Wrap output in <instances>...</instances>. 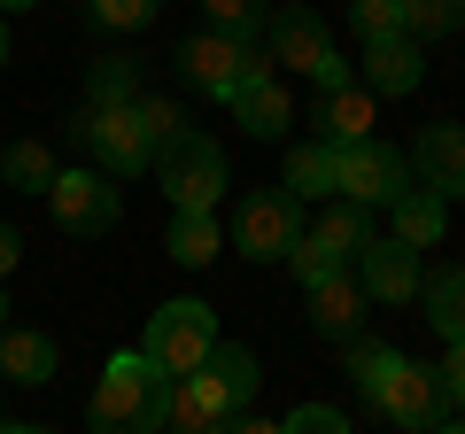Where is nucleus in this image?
<instances>
[{
  "instance_id": "nucleus-1",
  "label": "nucleus",
  "mask_w": 465,
  "mask_h": 434,
  "mask_svg": "<svg viewBox=\"0 0 465 434\" xmlns=\"http://www.w3.org/2000/svg\"><path fill=\"white\" fill-rule=\"evenodd\" d=\"M163 419H171V372L148 350H116L94 380L85 434H163Z\"/></svg>"
},
{
  "instance_id": "nucleus-2",
  "label": "nucleus",
  "mask_w": 465,
  "mask_h": 434,
  "mask_svg": "<svg viewBox=\"0 0 465 434\" xmlns=\"http://www.w3.org/2000/svg\"><path fill=\"white\" fill-rule=\"evenodd\" d=\"M365 241H372V210L333 194L326 210H318V225H302V241L287 249V264H295L302 287H318V280H333V271H349V256L365 249Z\"/></svg>"
},
{
  "instance_id": "nucleus-3",
  "label": "nucleus",
  "mask_w": 465,
  "mask_h": 434,
  "mask_svg": "<svg viewBox=\"0 0 465 434\" xmlns=\"http://www.w3.org/2000/svg\"><path fill=\"white\" fill-rule=\"evenodd\" d=\"M148 171H155V186L171 194V210H210V202L225 194V148H217L210 133H194V124H186L171 148H155Z\"/></svg>"
},
{
  "instance_id": "nucleus-4",
  "label": "nucleus",
  "mask_w": 465,
  "mask_h": 434,
  "mask_svg": "<svg viewBox=\"0 0 465 434\" xmlns=\"http://www.w3.org/2000/svg\"><path fill=\"white\" fill-rule=\"evenodd\" d=\"M264 39H272V63H287V70H302V78H318V94L349 85L341 47H333V32L311 16V8H272V16H264Z\"/></svg>"
},
{
  "instance_id": "nucleus-5",
  "label": "nucleus",
  "mask_w": 465,
  "mask_h": 434,
  "mask_svg": "<svg viewBox=\"0 0 465 434\" xmlns=\"http://www.w3.org/2000/svg\"><path fill=\"white\" fill-rule=\"evenodd\" d=\"M140 350H148L155 365H163L171 380H179V372H194L202 357L217 350V311H210V302H194V295L163 302V311L148 318V341H140Z\"/></svg>"
},
{
  "instance_id": "nucleus-6",
  "label": "nucleus",
  "mask_w": 465,
  "mask_h": 434,
  "mask_svg": "<svg viewBox=\"0 0 465 434\" xmlns=\"http://www.w3.org/2000/svg\"><path fill=\"white\" fill-rule=\"evenodd\" d=\"M179 70H186V85H202L210 101H225L241 78H256L264 70V39H241V32H210L202 24L194 39L179 47Z\"/></svg>"
},
{
  "instance_id": "nucleus-7",
  "label": "nucleus",
  "mask_w": 465,
  "mask_h": 434,
  "mask_svg": "<svg viewBox=\"0 0 465 434\" xmlns=\"http://www.w3.org/2000/svg\"><path fill=\"white\" fill-rule=\"evenodd\" d=\"M411 186V155L381 148V140H357V148H333V194L365 202V210H388V202Z\"/></svg>"
},
{
  "instance_id": "nucleus-8",
  "label": "nucleus",
  "mask_w": 465,
  "mask_h": 434,
  "mask_svg": "<svg viewBox=\"0 0 465 434\" xmlns=\"http://www.w3.org/2000/svg\"><path fill=\"white\" fill-rule=\"evenodd\" d=\"M295 241H302V202L287 194V186L241 202V217H232V249H241V256H256V264H287Z\"/></svg>"
},
{
  "instance_id": "nucleus-9",
  "label": "nucleus",
  "mask_w": 465,
  "mask_h": 434,
  "mask_svg": "<svg viewBox=\"0 0 465 434\" xmlns=\"http://www.w3.org/2000/svg\"><path fill=\"white\" fill-rule=\"evenodd\" d=\"M47 210H54V225H63V233H109L116 217H124V194H116L109 171L78 163V171H54Z\"/></svg>"
},
{
  "instance_id": "nucleus-10",
  "label": "nucleus",
  "mask_w": 465,
  "mask_h": 434,
  "mask_svg": "<svg viewBox=\"0 0 465 434\" xmlns=\"http://www.w3.org/2000/svg\"><path fill=\"white\" fill-rule=\"evenodd\" d=\"M78 148L94 155V171H109V179H140V171L155 163L148 133H140V117H133V101H124V109H85L78 117Z\"/></svg>"
},
{
  "instance_id": "nucleus-11",
  "label": "nucleus",
  "mask_w": 465,
  "mask_h": 434,
  "mask_svg": "<svg viewBox=\"0 0 465 434\" xmlns=\"http://www.w3.org/2000/svg\"><path fill=\"white\" fill-rule=\"evenodd\" d=\"M232 411H249V396H241V388L202 357L194 372L171 380V419H163V434H210L217 419H232Z\"/></svg>"
},
{
  "instance_id": "nucleus-12",
  "label": "nucleus",
  "mask_w": 465,
  "mask_h": 434,
  "mask_svg": "<svg viewBox=\"0 0 465 434\" xmlns=\"http://www.w3.org/2000/svg\"><path fill=\"white\" fill-rule=\"evenodd\" d=\"M372 411H381V419H396V427H411V434H427L434 419H450L442 372H434V365H411V357H403V365L388 372L381 388H372Z\"/></svg>"
},
{
  "instance_id": "nucleus-13",
  "label": "nucleus",
  "mask_w": 465,
  "mask_h": 434,
  "mask_svg": "<svg viewBox=\"0 0 465 434\" xmlns=\"http://www.w3.org/2000/svg\"><path fill=\"white\" fill-rule=\"evenodd\" d=\"M349 271H357V287H365V302H388V311H396V302H411L419 295V280H427V271H419V249L411 241H396V233H372L365 249L349 256Z\"/></svg>"
},
{
  "instance_id": "nucleus-14",
  "label": "nucleus",
  "mask_w": 465,
  "mask_h": 434,
  "mask_svg": "<svg viewBox=\"0 0 465 434\" xmlns=\"http://www.w3.org/2000/svg\"><path fill=\"white\" fill-rule=\"evenodd\" d=\"M403 155H411V179L419 186H434L442 202H465V124H450V117L419 124Z\"/></svg>"
},
{
  "instance_id": "nucleus-15",
  "label": "nucleus",
  "mask_w": 465,
  "mask_h": 434,
  "mask_svg": "<svg viewBox=\"0 0 465 434\" xmlns=\"http://www.w3.org/2000/svg\"><path fill=\"white\" fill-rule=\"evenodd\" d=\"M225 109H232V124L249 140H287V124H295V101H287V85L272 78V70H256V78H241L225 94Z\"/></svg>"
},
{
  "instance_id": "nucleus-16",
  "label": "nucleus",
  "mask_w": 465,
  "mask_h": 434,
  "mask_svg": "<svg viewBox=\"0 0 465 434\" xmlns=\"http://www.w3.org/2000/svg\"><path fill=\"white\" fill-rule=\"evenodd\" d=\"M419 78H427V47L419 39H365V94H388V101H403V94H419Z\"/></svg>"
},
{
  "instance_id": "nucleus-17",
  "label": "nucleus",
  "mask_w": 465,
  "mask_h": 434,
  "mask_svg": "<svg viewBox=\"0 0 465 434\" xmlns=\"http://www.w3.org/2000/svg\"><path fill=\"white\" fill-rule=\"evenodd\" d=\"M365 287H357V271H333V280L311 287V326L326 341H349V334H365Z\"/></svg>"
},
{
  "instance_id": "nucleus-18",
  "label": "nucleus",
  "mask_w": 465,
  "mask_h": 434,
  "mask_svg": "<svg viewBox=\"0 0 465 434\" xmlns=\"http://www.w3.org/2000/svg\"><path fill=\"white\" fill-rule=\"evenodd\" d=\"M54 372H63V350H54V334H32V326H0V380H16V388H47Z\"/></svg>"
},
{
  "instance_id": "nucleus-19",
  "label": "nucleus",
  "mask_w": 465,
  "mask_h": 434,
  "mask_svg": "<svg viewBox=\"0 0 465 434\" xmlns=\"http://www.w3.org/2000/svg\"><path fill=\"white\" fill-rule=\"evenodd\" d=\"M372 109H381V94H365V85H333V94H318V140H326V148H357V140H372Z\"/></svg>"
},
{
  "instance_id": "nucleus-20",
  "label": "nucleus",
  "mask_w": 465,
  "mask_h": 434,
  "mask_svg": "<svg viewBox=\"0 0 465 434\" xmlns=\"http://www.w3.org/2000/svg\"><path fill=\"white\" fill-rule=\"evenodd\" d=\"M442 225H450V202L434 194V186H419V179L388 202V233L411 241V249H434V241H442Z\"/></svg>"
},
{
  "instance_id": "nucleus-21",
  "label": "nucleus",
  "mask_w": 465,
  "mask_h": 434,
  "mask_svg": "<svg viewBox=\"0 0 465 434\" xmlns=\"http://www.w3.org/2000/svg\"><path fill=\"white\" fill-rule=\"evenodd\" d=\"M419 302H427V326L442 341H465V264H442L419 280Z\"/></svg>"
},
{
  "instance_id": "nucleus-22",
  "label": "nucleus",
  "mask_w": 465,
  "mask_h": 434,
  "mask_svg": "<svg viewBox=\"0 0 465 434\" xmlns=\"http://www.w3.org/2000/svg\"><path fill=\"white\" fill-rule=\"evenodd\" d=\"M171 264H186V271H202V264H217L225 256V233H217V217L210 210H179L171 217Z\"/></svg>"
},
{
  "instance_id": "nucleus-23",
  "label": "nucleus",
  "mask_w": 465,
  "mask_h": 434,
  "mask_svg": "<svg viewBox=\"0 0 465 434\" xmlns=\"http://www.w3.org/2000/svg\"><path fill=\"white\" fill-rule=\"evenodd\" d=\"M280 186H287L295 202H326V194H333V148H326V140H302V148H287Z\"/></svg>"
},
{
  "instance_id": "nucleus-24",
  "label": "nucleus",
  "mask_w": 465,
  "mask_h": 434,
  "mask_svg": "<svg viewBox=\"0 0 465 434\" xmlns=\"http://www.w3.org/2000/svg\"><path fill=\"white\" fill-rule=\"evenodd\" d=\"M54 171H63V163H54L39 140H8V148H0V179L16 186V194H47Z\"/></svg>"
},
{
  "instance_id": "nucleus-25",
  "label": "nucleus",
  "mask_w": 465,
  "mask_h": 434,
  "mask_svg": "<svg viewBox=\"0 0 465 434\" xmlns=\"http://www.w3.org/2000/svg\"><path fill=\"white\" fill-rule=\"evenodd\" d=\"M124 101H140V70L124 54H101L94 78H85V109H124Z\"/></svg>"
},
{
  "instance_id": "nucleus-26",
  "label": "nucleus",
  "mask_w": 465,
  "mask_h": 434,
  "mask_svg": "<svg viewBox=\"0 0 465 434\" xmlns=\"http://www.w3.org/2000/svg\"><path fill=\"white\" fill-rule=\"evenodd\" d=\"M465 24V0H403V39H450Z\"/></svg>"
},
{
  "instance_id": "nucleus-27",
  "label": "nucleus",
  "mask_w": 465,
  "mask_h": 434,
  "mask_svg": "<svg viewBox=\"0 0 465 434\" xmlns=\"http://www.w3.org/2000/svg\"><path fill=\"white\" fill-rule=\"evenodd\" d=\"M264 0H202V24L210 32H241V39H264Z\"/></svg>"
},
{
  "instance_id": "nucleus-28",
  "label": "nucleus",
  "mask_w": 465,
  "mask_h": 434,
  "mask_svg": "<svg viewBox=\"0 0 465 434\" xmlns=\"http://www.w3.org/2000/svg\"><path fill=\"white\" fill-rule=\"evenodd\" d=\"M85 16H94L101 32H148V24L163 16V0H85Z\"/></svg>"
},
{
  "instance_id": "nucleus-29",
  "label": "nucleus",
  "mask_w": 465,
  "mask_h": 434,
  "mask_svg": "<svg viewBox=\"0 0 465 434\" xmlns=\"http://www.w3.org/2000/svg\"><path fill=\"white\" fill-rule=\"evenodd\" d=\"M133 117H140V133H148V148H171V140L186 133L179 101H163V94H140V101H133Z\"/></svg>"
},
{
  "instance_id": "nucleus-30",
  "label": "nucleus",
  "mask_w": 465,
  "mask_h": 434,
  "mask_svg": "<svg viewBox=\"0 0 465 434\" xmlns=\"http://www.w3.org/2000/svg\"><path fill=\"white\" fill-rule=\"evenodd\" d=\"M349 32L357 39H396L403 32V0H357L349 8Z\"/></svg>"
},
{
  "instance_id": "nucleus-31",
  "label": "nucleus",
  "mask_w": 465,
  "mask_h": 434,
  "mask_svg": "<svg viewBox=\"0 0 465 434\" xmlns=\"http://www.w3.org/2000/svg\"><path fill=\"white\" fill-rule=\"evenodd\" d=\"M280 427L287 434H349V411H341V403H295Z\"/></svg>"
},
{
  "instance_id": "nucleus-32",
  "label": "nucleus",
  "mask_w": 465,
  "mask_h": 434,
  "mask_svg": "<svg viewBox=\"0 0 465 434\" xmlns=\"http://www.w3.org/2000/svg\"><path fill=\"white\" fill-rule=\"evenodd\" d=\"M442 350H450V357L434 365V372H442V396H450V403L465 411V341H442Z\"/></svg>"
},
{
  "instance_id": "nucleus-33",
  "label": "nucleus",
  "mask_w": 465,
  "mask_h": 434,
  "mask_svg": "<svg viewBox=\"0 0 465 434\" xmlns=\"http://www.w3.org/2000/svg\"><path fill=\"white\" fill-rule=\"evenodd\" d=\"M210 434H287L280 419H249V411H232V419H217Z\"/></svg>"
},
{
  "instance_id": "nucleus-34",
  "label": "nucleus",
  "mask_w": 465,
  "mask_h": 434,
  "mask_svg": "<svg viewBox=\"0 0 465 434\" xmlns=\"http://www.w3.org/2000/svg\"><path fill=\"white\" fill-rule=\"evenodd\" d=\"M16 256H24V233H16V225H8V217H0V280L16 271Z\"/></svg>"
},
{
  "instance_id": "nucleus-35",
  "label": "nucleus",
  "mask_w": 465,
  "mask_h": 434,
  "mask_svg": "<svg viewBox=\"0 0 465 434\" xmlns=\"http://www.w3.org/2000/svg\"><path fill=\"white\" fill-rule=\"evenodd\" d=\"M427 434H465V411H458V419H434Z\"/></svg>"
},
{
  "instance_id": "nucleus-36",
  "label": "nucleus",
  "mask_w": 465,
  "mask_h": 434,
  "mask_svg": "<svg viewBox=\"0 0 465 434\" xmlns=\"http://www.w3.org/2000/svg\"><path fill=\"white\" fill-rule=\"evenodd\" d=\"M24 8H32V0H0V16H24Z\"/></svg>"
},
{
  "instance_id": "nucleus-37",
  "label": "nucleus",
  "mask_w": 465,
  "mask_h": 434,
  "mask_svg": "<svg viewBox=\"0 0 465 434\" xmlns=\"http://www.w3.org/2000/svg\"><path fill=\"white\" fill-rule=\"evenodd\" d=\"M0 434H54V427H0Z\"/></svg>"
},
{
  "instance_id": "nucleus-38",
  "label": "nucleus",
  "mask_w": 465,
  "mask_h": 434,
  "mask_svg": "<svg viewBox=\"0 0 465 434\" xmlns=\"http://www.w3.org/2000/svg\"><path fill=\"white\" fill-rule=\"evenodd\" d=\"M0 63H8V24H0Z\"/></svg>"
},
{
  "instance_id": "nucleus-39",
  "label": "nucleus",
  "mask_w": 465,
  "mask_h": 434,
  "mask_svg": "<svg viewBox=\"0 0 465 434\" xmlns=\"http://www.w3.org/2000/svg\"><path fill=\"white\" fill-rule=\"evenodd\" d=\"M0 326H8V295H0Z\"/></svg>"
}]
</instances>
